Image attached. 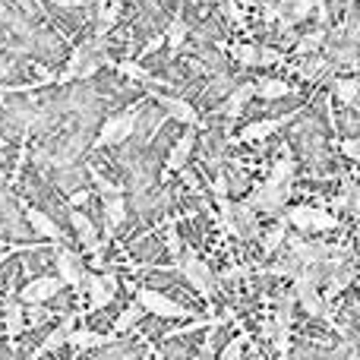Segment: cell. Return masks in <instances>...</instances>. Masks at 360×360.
Returning a JSON list of instances; mask_svg holds the SVG:
<instances>
[{
  "label": "cell",
  "mask_w": 360,
  "mask_h": 360,
  "mask_svg": "<svg viewBox=\"0 0 360 360\" xmlns=\"http://www.w3.org/2000/svg\"><path fill=\"white\" fill-rule=\"evenodd\" d=\"M152 95H155L158 108H162V114H165L168 120H177V124L193 127V130L199 127V114H196V108H193L186 98H180V95H165V92H152Z\"/></svg>",
  "instance_id": "9"
},
{
  "label": "cell",
  "mask_w": 360,
  "mask_h": 360,
  "mask_svg": "<svg viewBox=\"0 0 360 360\" xmlns=\"http://www.w3.org/2000/svg\"><path fill=\"white\" fill-rule=\"evenodd\" d=\"M288 196H291V186H269L266 180H262V184L253 186V193H250L243 202H247L253 212L281 218V212L288 209Z\"/></svg>",
  "instance_id": "5"
},
{
  "label": "cell",
  "mask_w": 360,
  "mask_h": 360,
  "mask_svg": "<svg viewBox=\"0 0 360 360\" xmlns=\"http://www.w3.org/2000/svg\"><path fill=\"white\" fill-rule=\"evenodd\" d=\"M117 19H120V4L117 0H111L101 13H95V38H105L108 32L117 25Z\"/></svg>",
  "instance_id": "26"
},
{
  "label": "cell",
  "mask_w": 360,
  "mask_h": 360,
  "mask_svg": "<svg viewBox=\"0 0 360 360\" xmlns=\"http://www.w3.org/2000/svg\"><path fill=\"white\" fill-rule=\"evenodd\" d=\"M342 199H345V205H348V212L351 215H357V209H360V193H357V184L351 177H345V193H342Z\"/></svg>",
  "instance_id": "35"
},
{
  "label": "cell",
  "mask_w": 360,
  "mask_h": 360,
  "mask_svg": "<svg viewBox=\"0 0 360 360\" xmlns=\"http://www.w3.org/2000/svg\"><path fill=\"white\" fill-rule=\"evenodd\" d=\"M73 329H76V316L70 313V316H63V319H60V326H57V329L51 332L48 338H44V345H41V348H38L32 357H38V354H51V351L63 348V345H67V338H70V332H73Z\"/></svg>",
  "instance_id": "20"
},
{
  "label": "cell",
  "mask_w": 360,
  "mask_h": 360,
  "mask_svg": "<svg viewBox=\"0 0 360 360\" xmlns=\"http://www.w3.org/2000/svg\"><path fill=\"white\" fill-rule=\"evenodd\" d=\"M285 237H288V224L285 221H278L275 228H269L266 234H262V253L275 256L281 247H285Z\"/></svg>",
  "instance_id": "29"
},
{
  "label": "cell",
  "mask_w": 360,
  "mask_h": 360,
  "mask_svg": "<svg viewBox=\"0 0 360 360\" xmlns=\"http://www.w3.org/2000/svg\"><path fill=\"white\" fill-rule=\"evenodd\" d=\"M354 275H357V269H354V259L351 262H345L342 269H335V272L329 275V281H326V288H329V294H342L345 288L354 281Z\"/></svg>",
  "instance_id": "28"
},
{
  "label": "cell",
  "mask_w": 360,
  "mask_h": 360,
  "mask_svg": "<svg viewBox=\"0 0 360 360\" xmlns=\"http://www.w3.org/2000/svg\"><path fill=\"white\" fill-rule=\"evenodd\" d=\"M51 4H57V6H76V0H51Z\"/></svg>",
  "instance_id": "47"
},
{
  "label": "cell",
  "mask_w": 360,
  "mask_h": 360,
  "mask_svg": "<svg viewBox=\"0 0 360 360\" xmlns=\"http://www.w3.org/2000/svg\"><path fill=\"white\" fill-rule=\"evenodd\" d=\"M291 117H297V111L288 114V117H259V120H253V124L243 127V130L237 133V139H240V143H247V146L250 143H266V139L275 136V133H278Z\"/></svg>",
  "instance_id": "10"
},
{
  "label": "cell",
  "mask_w": 360,
  "mask_h": 360,
  "mask_svg": "<svg viewBox=\"0 0 360 360\" xmlns=\"http://www.w3.org/2000/svg\"><path fill=\"white\" fill-rule=\"evenodd\" d=\"M136 307L146 313H155L158 319H196V313L186 310L184 304H177L174 297L162 291H152V288H139L136 291Z\"/></svg>",
  "instance_id": "2"
},
{
  "label": "cell",
  "mask_w": 360,
  "mask_h": 360,
  "mask_svg": "<svg viewBox=\"0 0 360 360\" xmlns=\"http://www.w3.org/2000/svg\"><path fill=\"white\" fill-rule=\"evenodd\" d=\"M291 294H294V304L304 307V310L310 313L313 319H326V323L335 326V319H332V313H329V307H326V300H323V294H319V288H313L300 272L291 278Z\"/></svg>",
  "instance_id": "6"
},
{
  "label": "cell",
  "mask_w": 360,
  "mask_h": 360,
  "mask_svg": "<svg viewBox=\"0 0 360 360\" xmlns=\"http://www.w3.org/2000/svg\"><path fill=\"white\" fill-rule=\"evenodd\" d=\"M177 269H180V275H184V281L199 294V297L209 300L212 294H215V285H218L215 272H212V269L205 266V262L199 259L196 253H180Z\"/></svg>",
  "instance_id": "3"
},
{
  "label": "cell",
  "mask_w": 360,
  "mask_h": 360,
  "mask_svg": "<svg viewBox=\"0 0 360 360\" xmlns=\"http://www.w3.org/2000/svg\"><path fill=\"white\" fill-rule=\"evenodd\" d=\"M168 253H171V259H174V266H177V262H180V253H184V250H180V234H177L174 224L168 228Z\"/></svg>",
  "instance_id": "39"
},
{
  "label": "cell",
  "mask_w": 360,
  "mask_h": 360,
  "mask_svg": "<svg viewBox=\"0 0 360 360\" xmlns=\"http://www.w3.org/2000/svg\"><path fill=\"white\" fill-rule=\"evenodd\" d=\"M294 89L288 86L285 79H275V76H262V79L253 82V95H259L262 101H275V98H285V95H291Z\"/></svg>",
  "instance_id": "21"
},
{
  "label": "cell",
  "mask_w": 360,
  "mask_h": 360,
  "mask_svg": "<svg viewBox=\"0 0 360 360\" xmlns=\"http://www.w3.org/2000/svg\"><path fill=\"white\" fill-rule=\"evenodd\" d=\"M89 177H92V184L98 186V193H101L105 199H111V196H124V186H117L114 180H108L98 168H92V165H89Z\"/></svg>",
  "instance_id": "31"
},
{
  "label": "cell",
  "mask_w": 360,
  "mask_h": 360,
  "mask_svg": "<svg viewBox=\"0 0 360 360\" xmlns=\"http://www.w3.org/2000/svg\"><path fill=\"white\" fill-rule=\"evenodd\" d=\"M114 70H120L124 76H133V79H139V82H155V76H152L149 70L139 67V63H133V60H120V63H114Z\"/></svg>",
  "instance_id": "33"
},
{
  "label": "cell",
  "mask_w": 360,
  "mask_h": 360,
  "mask_svg": "<svg viewBox=\"0 0 360 360\" xmlns=\"http://www.w3.org/2000/svg\"><path fill=\"white\" fill-rule=\"evenodd\" d=\"M253 4H259V0H237V6H253Z\"/></svg>",
  "instance_id": "48"
},
{
  "label": "cell",
  "mask_w": 360,
  "mask_h": 360,
  "mask_svg": "<svg viewBox=\"0 0 360 360\" xmlns=\"http://www.w3.org/2000/svg\"><path fill=\"white\" fill-rule=\"evenodd\" d=\"M215 323V319H212ZM202 326H209V319H202V316H196L193 323H184V326H177L174 332H168V338H180V335H190V332H196V329H202Z\"/></svg>",
  "instance_id": "38"
},
{
  "label": "cell",
  "mask_w": 360,
  "mask_h": 360,
  "mask_svg": "<svg viewBox=\"0 0 360 360\" xmlns=\"http://www.w3.org/2000/svg\"><path fill=\"white\" fill-rule=\"evenodd\" d=\"M117 342V335L114 332H108V335H101V332H92V329H73L67 338L70 348L76 351H92V348H105V345H114Z\"/></svg>",
  "instance_id": "16"
},
{
  "label": "cell",
  "mask_w": 360,
  "mask_h": 360,
  "mask_svg": "<svg viewBox=\"0 0 360 360\" xmlns=\"http://www.w3.org/2000/svg\"><path fill=\"white\" fill-rule=\"evenodd\" d=\"M228 177H224V171H218L215 180H212V196L215 199H221V196H228Z\"/></svg>",
  "instance_id": "42"
},
{
  "label": "cell",
  "mask_w": 360,
  "mask_h": 360,
  "mask_svg": "<svg viewBox=\"0 0 360 360\" xmlns=\"http://www.w3.org/2000/svg\"><path fill=\"white\" fill-rule=\"evenodd\" d=\"M193 146H196V130H193V127H186L184 136H180L174 146H171L168 162H165V174L186 168V162H190V155H193Z\"/></svg>",
  "instance_id": "14"
},
{
  "label": "cell",
  "mask_w": 360,
  "mask_h": 360,
  "mask_svg": "<svg viewBox=\"0 0 360 360\" xmlns=\"http://www.w3.org/2000/svg\"><path fill=\"white\" fill-rule=\"evenodd\" d=\"M250 98H253V82H243V86H237L234 92L228 95V101H224V117H240L243 108L250 105Z\"/></svg>",
  "instance_id": "22"
},
{
  "label": "cell",
  "mask_w": 360,
  "mask_h": 360,
  "mask_svg": "<svg viewBox=\"0 0 360 360\" xmlns=\"http://www.w3.org/2000/svg\"><path fill=\"white\" fill-rule=\"evenodd\" d=\"M105 218H108V231H105V234L111 237L114 231H117L120 224L127 221V196H111V199H105Z\"/></svg>",
  "instance_id": "24"
},
{
  "label": "cell",
  "mask_w": 360,
  "mask_h": 360,
  "mask_svg": "<svg viewBox=\"0 0 360 360\" xmlns=\"http://www.w3.org/2000/svg\"><path fill=\"white\" fill-rule=\"evenodd\" d=\"M63 291V285L57 281V275H38V278L25 281L22 288H19V304L22 307H44L51 297H57V294Z\"/></svg>",
  "instance_id": "7"
},
{
  "label": "cell",
  "mask_w": 360,
  "mask_h": 360,
  "mask_svg": "<svg viewBox=\"0 0 360 360\" xmlns=\"http://www.w3.org/2000/svg\"><path fill=\"white\" fill-rule=\"evenodd\" d=\"M338 149H342L345 158H351V162H360V143H357V139H342V143H338Z\"/></svg>",
  "instance_id": "40"
},
{
  "label": "cell",
  "mask_w": 360,
  "mask_h": 360,
  "mask_svg": "<svg viewBox=\"0 0 360 360\" xmlns=\"http://www.w3.org/2000/svg\"><path fill=\"white\" fill-rule=\"evenodd\" d=\"M323 44H326V29H316V32H310V35L297 38L294 54H297V57H313V54H319V48H323Z\"/></svg>",
  "instance_id": "30"
},
{
  "label": "cell",
  "mask_w": 360,
  "mask_h": 360,
  "mask_svg": "<svg viewBox=\"0 0 360 360\" xmlns=\"http://www.w3.org/2000/svg\"><path fill=\"white\" fill-rule=\"evenodd\" d=\"M285 60V54L281 51H275V48H259V57H256V67H275V63H281Z\"/></svg>",
  "instance_id": "37"
},
{
  "label": "cell",
  "mask_w": 360,
  "mask_h": 360,
  "mask_svg": "<svg viewBox=\"0 0 360 360\" xmlns=\"http://www.w3.org/2000/svg\"><path fill=\"white\" fill-rule=\"evenodd\" d=\"M70 224H73L76 240L82 243V250H86V253H98V250L105 247V243L98 240V231H95L92 218H86V212H82V209H70Z\"/></svg>",
  "instance_id": "13"
},
{
  "label": "cell",
  "mask_w": 360,
  "mask_h": 360,
  "mask_svg": "<svg viewBox=\"0 0 360 360\" xmlns=\"http://www.w3.org/2000/svg\"><path fill=\"white\" fill-rule=\"evenodd\" d=\"M86 202H89V193L86 190H76L73 196H70V209H82Z\"/></svg>",
  "instance_id": "43"
},
{
  "label": "cell",
  "mask_w": 360,
  "mask_h": 360,
  "mask_svg": "<svg viewBox=\"0 0 360 360\" xmlns=\"http://www.w3.org/2000/svg\"><path fill=\"white\" fill-rule=\"evenodd\" d=\"M0 48H4V44H0Z\"/></svg>",
  "instance_id": "53"
},
{
  "label": "cell",
  "mask_w": 360,
  "mask_h": 360,
  "mask_svg": "<svg viewBox=\"0 0 360 360\" xmlns=\"http://www.w3.org/2000/svg\"><path fill=\"white\" fill-rule=\"evenodd\" d=\"M186 35H190V25H186V19L177 16L171 19V25H168V32H165V41H168V48H171V54H180V48H184V41H186Z\"/></svg>",
  "instance_id": "25"
},
{
  "label": "cell",
  "mask_w": 360,
  "mask_h": 360,
  "mask_svg": "<svg viewBox=\"0 0 360 360\" xmlns=\"http://www.w3.org/2000/svg\"><path fill=\"white\" fill-rule=\"evenodd\" d=\"M262 19H266V22H275V19H278V10L269 4V6H266V16H262Z\"/></svg>",
  "instance_id": "46"
},
{
  "label": "cell",
  "mask_w": 360,
  "mask_h": 360,
  "mask_svg": "<svg viewBox=\"0 0 360 360\" xmlns=\"http://www.w3.org/2000/svg\"><path fill=\"white\" fill-rule=\"evenodd\" d=\"M234 228L240 240H256L259 237V212H253L247 202H234Z\"/></svg>",
  "instance_id": "15"
},
{
  "label": "cell",
  "mask_w": 360,
  "mask_h": 360,
  "mask_svg": "<svg viewBox=\"0 0 360 360\" xmlns=\"http://www.w3.org/2000/svg\"><path fill=\"white\" fill-rule=\"evenodd\" d=\"M275 10H278V19H275L278 29L288 32V29H294L297 22H304V19L313 16V0H278Z\"/></svg>",
  "instance_id": "11"
},
{
  "label": "cell",
  "mask_w": 360,
  "mask_h": 360,
  "mask_svg": "<svg viewBox=\"0 0 360 360\" xmlns=\"http://www.w3.org/2000/svg\"><path fill=\"white\" fill-rule=\"evenodd\" d=\"M240 275H243V269H240V266H234V269H228V272H221L218 278H221V281H237Z\"/></svg>",
  "instance_id": "44"
},
{
  "label": "cell",
  "mask_w": 360,
  "mask_h": 360,
  "mask_svg": "<svg viewBox=\"0 0 360 360\" xmlns=\"http://www.w3.org/2000/svg\"><path fill=\"white\" fill-rule=\"evenodd\" d=\"M332 92H335V98H338V101H345V105L357 108L360 82H357V79H342V76H335V79H332Z\"/></svg>",
  "instance_id": "27"
},
{
  "label": "cell",
  "mask_w": 360,
  "mask_h": 360,
  "mask_svg": "<svg viewBox=\"0 0 360 360\" xmlns=\"http://www.w3.org/2000/svg\"><path fill=\"white\" fill-rule=\"evenodd\" d=\"M262 335H266V338H275V326H272V319H266V323H262Z\"/></svg>",
  "instance_id": "45"
},
{
  "label": "cell",
  "mask_w": 360,
  "mask_h": 360,
  "mask_svg": "<svg viewBox=\"0 0 360 360\" xmlns=\"http://www.w3.org/2000/svg\"><path fill=\"white\" fill-rule=\"evenodd\" d=\"M82 285H86V294H89V310H105V307L114 300V294L108 291V285L101 281L98 272H86ZM82 285H79V288H82Z\"/></svg>",
  "instance_id": "17"
},
{
  "label": "cell",
  "mask_w": 360,
  "mask_h": 360,
  "mask_svg": "<svg viewBox=\"0 0 360 360\" xmlns=\"http://www.w3.org/2000/svg\"><path fill=\"white\" fill-rule=\"evenodd\" d=\"M4 329H6V342H16L25 329V316H22V304L16 297H10L4 304Z\"/></svg>",
  "instance_id": "19"
},
{
  "label": "cell",
  "mask_w": 360,
  "mask_h": 360,
  "mask_svg": "<svg viewBox=\"0 0 360 360\" xmlns=\"http://www.w3.org/2000/svg\"><path fill=\"white\" fill-rule=\"evenodd\" d=\"M190 4H196V0H190Z\"/></svg>",
  "instance_id": "52"
},
{
  "label": "cell",
  "mask_w": 360,
  "mask_h": 360,
  "mask_svg": "<svg viewBox=\"0 0 360 360\" xmlns=\"http://www.w3.org/2000/svg\"><path fill=\"white\" fill-rule=\"evenodd\" d=\"M243 345H247V335H237L234 342L224 345V351L218 360H243Z\"/></svg>",
  "instance_id": "36"
},
{
  "label": "cell",
  "mask_w": 360,
  "mask_h": 360,
  "mask_svg": "<svg viewBox=\"0 0 360 360\" xmlns=\"http://www.w3.org/2000/svg\"><path fill=\"white\" fill-rule=\"evenodd\" d=\"M297 73L304 76V79H310V82H319V79H326V76L332 73V60L329 57H304V63L297 67Z\"/></svg>",
  "instance_id": "23"
},
{
  "label": "cell",
  "mask_w": 360,
  "mask_h": 360,
  "mask_svg": "<svg viewBox=\"0 0 360 360\" xmlns=\"http://www.w3.org/2000/svg\"><path fill=\"white\" fill-rule=\"evenodd\" d=\"M25 218H29L32 231H38L41 237H48V240H57V243L63 240V231L57 228V221L48 215V212H41V209H35V205H29V209H25Z\"/></svg>",
  "instance_id": "18"
},
{
  "label": "cell",
  "mask_w": 360,
  "mask_h": 360,
  "mask_svg": "<svg viewBox=\"0 0 360 360\" xmlns=\"http://www.w3.org/2000/svg\"><path fill=\"white\" fill-rule=\"evenodd\" d=\"M231 54H234V60L240 63V67H256V57H259V48H256L253 41H240L231 48Z\"/></svg>",
  "instance_id": "32"
},
{
  "label": "cell",
  "mask_w": 360,
  "mask_h": 360,
  "mask_svg": "<svg viewBox=\"0 0 360 360\" xmlns=\"http://www.w3.org/2000/svg\"><path fill=\"white\" fill-rule=\"evenodd\" d=\"M139 313H143L139 307H127V310L117 316V323H114V335H120V332L133 329V326H136V319H139Z\"/></svg>",
  "instance_id": "34"
},
{
  "label": "cell",
  "mask_w": 360,
  "mask_h": 360,
  "mask_svg": "<svg viewBox=\"0 0 360 360\" xmlns=\"http://www.w3.org/2000/svg\"><path fill=\"white\" fill-rule=\"evenodd\" d=\"M54 269H57V281L63 288H79L86 278V266H82V256L70 247H57L54 250Z\"/></svg>",
  "instance_id": "8"
},
{
  "label": "cell",
  "mask_w": 360,
  "mask_h": 360,
  "mask_svg": "<svg viewBox=\"0 0 360 360\" xmlns=\"http://www.w3.org/2000/svg\"><path fill=\"white\" fill-rule=\"evenodd\" d=\"M117 4H120V6H124V4H130V0H117Z\"/></svg>",
  "instance_id": "51"
},
{
  "label": "cell",
  "mask_w": 360,
  "mask_h": 360,
  "mask_svg": "<svg viewBox=\"0 0 360 360\" xmlns=\"http://www.w3.org/2000/svg\"><path fill=\"white\" fill-rule=\"evenodd\" d=\"M278 221H285L288 228H297L300 234H326V231H338V218L326 209H316V205H288L281 212Z\"/></svg>",
  "instance_id": "1"
},
{
  "label": "cell",
  "mask_w": 360,
  "mask_h": 360,
  "mask_svg": "<svg viewBox=\"0 0 360 360\" xmlns=\"http://www.w3.org/2000/svg\"><path fill=\"white\" fill-rule=\"evenodd\" d=\"M190 360H209V354H193Z\"/></svg>",
  "instance_id": "49"
},
{
  "label": "cell",
  "mask_w": 360,
  "mask_h": 360,
  "mask_svg": "<svg viewBox=\"0 0 360 360\" xmlns=\"http://www.w3.org/2000/svg\"><path fill=\"white\" fill-rule=\"evenodd\" d=\"M326 4H329V0H313V6H326Z\"/></svg>",
  "instance_id": "50"
},
{
  "label": "cell",
  "mask_w": 360,
  "mask_h": 360,
  "mask_svg": "<svg viewBox=\"0 0 360 360\" xmlns=\"http://www.w3.org/2000/svg\"><path fill=\"white\" fill-rule=\"evenodd\" d=\"M136 127H139V108H130V111H124V114H114V117H108L105 124H101L95 146H98V149H105V146L127 143V139L136 133Z\"/></svg>",
  "instance_id": "4"
},
{
  "label": "cell",
  "mask_w": 360,
  "mask_h": 360,
  "mask_svg": "<svg viewBox=\"0 0 360 360\" xmlns=\"http://www.w3.org/2000/svg\"><path fill=\"white\" fill-rule=\"evenodd\" d=\"M22 316L29 319L32 326H41L44 319H48V310H44V307H22Z\"/></svg>",
  "instance_id": "41"
},
{
  "label": "cell",
  "mask_w": 360,
  "mask_h": 360,
  "mask_svg": "<svg viewBox=\"0 0 360 360\" xmlns=\"http://www.w3.org/2000/svg\"><path fill=\"white\" fill-rule=\"evenodd\" d=\"M294 177H297V162H294V152H291V146L281 143L278 162L272 165V171H269L266 184H269V186H294Z\"/></svg>",
  "instance_id": "12"
}]
</instances>
